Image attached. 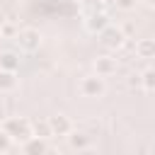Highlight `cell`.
<instances>
[{
	"label": "cell",
	"mask_w": 155,
	"mask_h": 155,
	"mask_svg": "<svg viewBox=\"0 0 155 155\" xmlns=\"http://www.w3.org/2000/svg\"><path fill=\"white\" fill-rule=\"evenodd\" d=\"M2 128L10 133L12 140H22V143L34 136L31 133V121L29 119H22V116H7L5 124H2Z\"/></svg>",
	"instance_id": "cell-1"
},
{
	"label": "cell",
	"mask_w": 155,
	"mask_h": 155,
	"mask_svg": "<svg viewBox=\"0 0 155 155\" xmlns=\"http://www.w3.org/2000/svg\"><path fill=\"white\" fill-rule=\"evenodd\" d=\"M107 92V82H104V78L102 75H87V78H82L80 80V94L82 97H102Z\"/></svg>",
	"instance_id": "cell-2"
},
{
	"label": "cell",
	"mask_w": 155,
	"mask_h": 155,
	"mask_svg": "<svg viewBox=\"0 0 155 155\" xmlns=\"http://www.w3.org/2000/svg\"><path fill=\"white\" fill-rule=\"evenodd\" d=\"M15 41H17V46H19L22 51H36V48L41 46V31L34 29V27H24V29L17 31Z\"/></svg>",
	"instance_id": "cell-3"
},
{
	"label": "cell",
	"mask_w": 155,
	"mask_h": 155,
	"mask_svg": "<svg viewBox=\"0 0 155 155\" xmlns=\"http://www.w3.org/2000/svg\"><path fill=\"white\" fill-rule=\"evenodd\" d=\"M99 41H102V46H107V48H121L124 41H126V34H124L119 27L107 24V27L99 31Z\"/></svg>",
	"instance_id": "cell-4"
},
{
	"label": "cell",
	"mask_w": 155,
	"mask_h": 155,
	"mask_svg": "<svg viewBox=\"0 0 155 155\" xmlns=\"http://www.w3.org/2000/svg\"><path fill=\"white\" fill-rule=\"evenodd\" d=\"M48 126H51V133H53V136H68V133L73 131V124H70V119H68L65 114H53V116H48Z\"/></svg>",
	"instance_id": "cell-5"
},
{
	"label": "cell",
	"mask_w": 155,
	"mask_h": 155,
	"mask_svg": "<svg viewBox=\"0 0 155 155\" xmlns=\"http://www.w3.org/2000/svg\"><path fill=\"white\" fill-rule=\"evenodd\" d=\"M107 24H109V15L107 12H94V15H87L85 17V29L92 31V34H99Z\"/></svg>",
	"instance_id": "cell-6"
},
{
	"label": "cell",
	"mask_w": 155,
	"mask_h": 155,
	"mask_svg": "<svg viewBox=\"0 0 155 155\" xmlns=\"http://www.w3.org/2000/svg\"><path fill=\"white\" fill-rule=\"evenodd\" d=\"M94 73L102 75V78L114 75V73H116V58H111V56H99V58H94Z\"/></svg>",
	"instance_id": "cell-7"
},
{
	"label": "cell",
	"mask_w": 155,
	"mask_h": 155,
	"mask_svg": "<svg viewBox=\"0 0 155 155\" xmlns=\"http://www.w3.org/2000/svg\"><path fill=\"white\" fill-rule=\"evenodd\" d=\"M133 53L138 58H143V61L155 58V39H138L133 44Z\"/></svg>",
	"instance_id": "cell-8"
},
{
	"label": "cell",
	"mask_w": 155,
	"mask_h": 155,
	"mask_svg": "<svg viewBox=\"0 0 155 155\" xmlns=\"http://www.w3.org/2000/svg\"><path fill=\"white\" fill-rule=\"evenodd\" d=\"M65 138H68V145L73 150H87L90 148V136L82 133V131H70Z\"/></svg>",
	"instance_id": "cell-9"
},
{
	"label": "cell",
	"mask_w": 155,
	"mask_h": 155,
	"mask_svg": "<svg viewBox=\"0 0 155 155\" xmlns=\"http://www.w3.org/2000/svg\"><path fill=\"white\" fill-rule=\"evenodd\" d=\"M15 87H17V75H15V70L0 68V92L5 94V92H12Z\"/></svg>",
	"instance_id": "cell-10"
},
{
	"label": "cell",
	"mask_w": 155,
	"mask_h": 155,
	"mask_svg": "<svg viewBox=\"0 0 155 155\" xmlns=\"http://www.w3.org/2000/svg\"><path fill=\"white\" fill-rule=\"evenodd\" d=\"M46 150H48V145L39 136H31L29 140H24V153H29V155H39V153H46Z\"/></svg>",
	"instance_id": "cell-11"
},
{
	"label": "cell",
	"mask_w": 155,
	"mask_h": 155,
	"mask_svg": "<svg viewBox=\"0 0 155 155\" xmlns=\"http://www.w3.org/2000/svg\"><path fill=\"white\" fill-rule=\"evenodd\" d=\"M0 68H5V70H17V68H19V56H17L15 51L0 53Z\"/></svg>",
	"instance_id": "cell-12"
},
{
	"label": "cell",
	"mask_w": 155,
	"mask_h": 155,
	"mask_svg": "<svg viewBox=\"0 0 155 155\" xmlns=\"http://www.w3.org/2000/svg\"><path fill=\"white\" fill-rule=\"evenodd\" d=\"M31 133H34V136H39V138H51L53 133H51L48 119H46V121H39V119H34V121H31Z\"/></svg>",
	"instance_id": "cell-13"
},
{
	"label": "cell",
	"mask_w": 155,
	"mask_h": 155,
	"mask_svg": "<svg viewBox=\"0 0 155 155\" xmlns=\"http://www.w3.org/2000/svg\"><path fill=\"white\" fill-rule=\"evenodd\" d=\"M94 12H107V2L104 0H85L82 5V15H94Z\"/></svg>",
	"instance_id": "cell-14"
},
{
	"label": "cell",
	"mask_w": 155,
	"mask_h": 155,
	"mask_svg": "<svg viewBox=\"0 0 155 155\" xmlns=\"http://www.w3.org/2000/svg\"><path fill=\"white\" fill-rule=\"evenodd\" d=\"M140 87L148 92H155V68H148L145 73H140Z\"/></svg>",
	"instance_id": "cell-15"
},
{
	"label": "cell",
	"mask_w": 155,
	"mask_h": 155,
	"mask_svg": "<svg viewBox=\"0 0 155 155\" xmlns=\"http://www.w3.org/2000/svg\"><path fill=\"white\" fill-rule=\"evenodd\" d=\"M17 31H19V29H17L10 19H5V22L0 19V36H10V39H15V36H17Z\"/></svg>",
	"instance_id": "cell-16"
},
{
	"label": "cell",
	"mask_w": 155,
	"mask_h": 155,
	"mask_svg": "<svg viewBox=\"0 0 155 155\" xmlns=\"http://www.w3.org/2000/svg\"><path fill=\"white\" fill-rule=\"evenodd\" d=\"M12 143H15V140L10 138V133H7V131L0 126V153H7V150L12 148Z\"/></svg>",
	"instance_id": "cell-17"
},
{
	"label": "cell",
	"mask_w": 155,
	"mask_h": 155,
	"mask_svg": "<svg viewBox=\"0 0 155 155\" xmlns=\"http://www.w3.org/2000/svg\"><path fill=\"white\" fill-rule=\"evenodd\" d=\"M114 5H116V10H121V12H131V10H136L138 0H114Z\"/></svg>",
	"instance_id": "cell-18"
},
{
	"label": "cell",
	"mask_w": 155,
	"mask_h": 155,
	"mask_svg": "<svg viewBox=\"0 0 155 155\" xmlns=\"http://www.w3.org/2000/svg\"><path fill=\"white\" fill-rule=\"evenodd\" d=\"M128 85H131V87H140V75H138V73L131 75V78H128Z\"/></svg>",
	"instance_id": "cell-19"
},
{
	"label": "cell",
	"mask_w": 155,
	"mask_h": 155,
	"mask_svg": "<svg viewBox=\"0 0 155 155\" xmlns=\"http://www.w3.org/2000/svg\"><path fill=\"white\" fill-rule=\"evenodd\" d=\"M148 2H150V5H155V0H148Z\"/></svg>",
	"instance_id": "cell-20"
}]
</instances>
